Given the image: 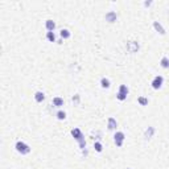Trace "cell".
I'll return each instance as SVG.
<instances>
[{"mask_svg":"<svg viewBox=\"0 0 169 169\" xmlns=\"http://www.w3.org/2000/svg\"><path fill=\"white\" fill-rule=\"evenodd\" d=\"M72 135H73V138L78 141V144H79V147H81V149H84V148H86V141H84L83 134H82L81 129H79V128L72 129Z\"/></svg>","mask_w":169,"mask_h":169,"instance_id":"6da1fadb","label":"cell"},{"mask_svg":"<svg viewBox=\"0 0 169 169\" xmlns=\"http://www.w3.org/2000/svg\"><path fill=\"white\" fill-rule=\"evenodd\" d=\"M15 148H16V151H17V152H19L20 155H22V156H25V155L31 153V147H29V145L27 144V143L21 141V140L16 141Z\"/></svg>","mask_w":169,"mask_h":169,"instance_id":"7a4b0ae2","label":"cell"},{"mask_svg":"<svg viewBox=\"0 0 169 169\" xmlns=\"http://www.w3.org/2000/svg\"><path fill=\"white\" fill-rule=\"evenodd\" d=\"M124 140H125V135L123 131H116L115 135H114V143H115V145L118 148L123 147V144H124Z\"/></svg>","mask_w":169,"mask_h":169,"instance_id":"3957f363","label":"cell"},{"mask_svg":"<svg viewBox=\"0 0 169 169\" xmlns=\"http://www.w3.org/2000/svg\"><path fill=\"white\" fill-rule=\"evenodd\" d=\"M151 84H152V89H153V90H160L164 84V77L163 75H156V77L152 79Z\"/></svg>","mask_w":169,"mask_h":169,"instance_id":"277c9868","label":"cell"},{"mask_svg":"<svg viewBox=\"0 0 169 169\" xmlns=\"http://www.w3.org/2000/svg\"><path fill=\"white\" fill-rule=\"evenodd\" d=\"M139 48H140V45H139L138 41H129V42H127V50L129 53H136L139 50Z\"/></svg>","mask_w":169,"mask_h":169,"instance_id":"5b68a950","label":"cell"},{"mask_svg":"<svg viewBox=\"0 0 169 169\" xmlns=\"http://www.w3.org/2000/svg\"><path fill=\"white\" fill-rule=\"evenodd\" d=\"M104 19H106L107 22L112 24V22H115L116 20H118V15H116L115 11H108V12L106 13V16H104Z\"/></svg>","mask_w":169,"mask_h":169,"instance_id":"8992f818","label":"cell"},{"mask_svg":"<svg viewBox=\"0 0 169 169\" xmlns=\"http://www.w3.org/2000/svg\"><path fill=\"white\" fill-rule=\"evenodd\" d=\"M116 127H118V122H116L115 118H112V116H110L108 119H107V128L110 129V131H115Z\"/></svg>","mask_w":169,"mask_h":169,"instance_id":"52a82bcc","label":"cell"},{"mask_svg":"<svg viewBox=\"0 0 169 169\" xmlns=\"http://www.w3.org/2000/svg\"><path fill=\"white\" fill-rule=\"evenodd\" d=\"M52 103H53L54 107L61 108V107L63 106V103H65V100H63V98H61V97H54L53 100H52Z\"/></svg>","mask_w":169,"mask_h":169,"instance_id":"ba28073f","label":"cell"},{"mask_svg":"<svg viewBox=\"0 0 169 169\" xmlns=\"http://www.w3.org/2000/svg\"><path fill=\"white\" fill-rule=\"evenodd\" d=\"M45 29H46L48 32H54V29H56V22L52 19H48L46 21H45Z\"/></svg>","mask_w":169,"mask_h":169,"instance_id":"9c48e42d","label":"cell"},{"mask_svg":"<svg viewBox=\"0 0 169 169\" xmlns=\"http://www.w3.org/2000/svg\"><path fill=\"white\" fill-rule=\"evenodd\" d=\"M155 132H156V128H155V127H148V128L145 129V132H144V138L147 139V140H149V139L153 138Z\"/></svg>","mask_w":169,"mask_h":169,"instance_id":"30bf717a","label":"cell"},{"mask_svg":"<svg viewBox=\"0 0 169 169\" xmlns=\"http://www.w3.org/2000/svg\"><path fill=\"white\" fill-rule=\"evenodd\" d=\"M35 100L37 102V103H42L45 100V94L42 93V91H36L35 93Z\"/></svg>","mask_w":169,"mask_h":169,"instance_id":"8fae6325","label":"cell"},{"mask_svg":"<svg viewBox=\"0 0 169 169\" xmlns=\"http://www.w3.org/2000/svg\"><path fill=\"white\" fill-rule=\"evenodd\" d=\"M153 28L156 29V32H159L161 36L165 35V29H164V27L161 24H160L159 21H153Z\"/></svg>","mask_w":169,"mask_h":169,"instance_id":"7c38bea8","label":"cell"},{"mask_svg":"<svg viewBox=\"0 0 169 169\" xmlns=\"http://www.w3.org/2000/svg\"><path fill=\"white\" fill-rule=\"evenodd\" d=\"M100 86H102V89H110V86H111V82H110L108 78H106V77H103V78H100Z\"/></svg>","mask_w":169,"mask_h":169,"instance_id":"4fadbf2b","label":"cell"},{"mask_svg":"<svg viewBox=\"0 0 169 169\" xmlns=\"http://www.w3.org/2000/svg\"><path fill=\"white\" fill-rule=\"evenodd\" d=\"M60 36H61V38H63V40H67V38L72 37V33H70L69 29H61Z\"/></svg>","mask_w":169,"mask_h":169,"instance_id":"5bb4252c","label":"cell"},{"mask_svg":"<svg viewBox=\"0 0 169 169\" xmlns=\"http://www.w3.org/2000/svg\"><path fill=\"white\" fill-rule=\"evenodd\" d=\"M160 66L163 69H169V57H163L160 60Z\"/></svg>","mask_w":169,"mask_h":169,"instance_id":"9a60e30c","label":"cell"},{"mask_svg":"<svg viewBox=\"0 0 169 169\" xmlns=\"http://www.w3.org/2000/svg\"><path fill=\"white\" fill-rule=\"evenodd\" d=\"M118 93H120V94H124V95H127V97H128V94H129L128 86H127V84H120V86H119V90H118Z\"/></svg>","mask_w":169,"mask_h":169,"instance_id":"2e32d148","label":"cell"},{"mask_svg":"<svg viewBox=\"0 0 169 169\" xmlns=\"http://www.w3.org/2000/svg\"><path fill=\"white\" fill-rule=\"evenodd\" d=\"M148 102H149V100H148L147 97H143V95H141V97L138 98V103L140 104V106H148Z\"/></svg>","mask_w":169,"mask_h":169,"instance_id":"e0dca14e","label":"cell"},{"mask_svg":"<svg viewBox=\"0 0 169 169\" xmlns=\"http://www.w3.org/2000/svg\"><path fill=\"white\" fill-rule=\"evenodd\" d=\"M56 116H57V119L58 120H65L66 119V112L65 111H62V110H58L57 114H56Z\"/></svg>","mask_w":169,"mask_h":169,"instance_id":"ac0fdd59","label":"cell"},{"mask_svg":"<svg viewBox=\"0 0 169 169\" xmlns=\"http://www.w3.org/2000/svg\"><path fill=\"white\" fill-rule=\"evenodd\" d=\"M46 40L49 42H56V35H54V32H46Z\"/></svg>","mask_w":169,"mask_h":169,"instance_id":"d6986e66","label":"cell"},{"mask_svg":"<svg viewBox=\"0 0 169 169\" xmlns=\"http://www.w3.org/2000/svg\"><path fill=\"white\" fill-rule=\"evenodd\" d=\"M94 149L97 151V152H102V151H103V145H102V143H100V141H95L94 143Z\"/></svg>","mask_w":169,"mask_h":169,"instance_id":"ffe728a7","label":"cell"},{"mask_svg":"<svg viewBox=\"0 0 169 169\" xmlns=\"http://www.w3.org/2000/svg\"><path fill=\"white\" fill-rule=\"evenodd\" d=\"M116 99H118V100H120V102H123V100H125V99H127V95L120 94V93H118V94H116Z\"/></svg>","mask_w":169,"mask_h":169,"instance_id":"44dd1931","label":"cell"},{"mask_svg":"<svg viewBox=\"0 0 169 169\" xmlns=\"http://www.w3.org/2000/svg\"><path fill=\"white\" fill-rule=\"evenodd\" d=\"M73 102H74L75 104H78L79 103V95H74V97H73Z\"/></svg>","mask_w":169,"mask_h":169,"instance_id":"7402d4cb","label":"cell"},{"mask_svg":"<svg viewBox=\"0 0 169 169\" xmlns=\"http://www.w3.org/2000/svg\"><path fill=\"white\" fill-rule=\"evenodd\" d=\"M144 5H145V7H148V5H151V1H145V3H144Z\"/></svg>","mask_w":169,"mask_h":169,"instance_id":"603a6c76","label":"cell"},{"mask_svg":"<svg viewBox=\"0 0 169 169\" xmlns=\"http://www.w3.org/2000/svg\"><path fill=\"white\" fill-rule=\"evenodd\" d=\"M127 169H131V168H127Z\"/></svg>","mask_w":169,"mask_h":169,"instance_id":"cb8c5ba5","label":"cell"}]
</instances>
